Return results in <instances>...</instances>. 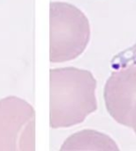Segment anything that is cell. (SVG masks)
I'll return each mask as SVG.
<instances>
[{
  "label": "cell",
  "instance_id": "1",
  "mask_svg": "<svg viewBox=\"0 0 136 151\" xmlns=\"http://www.w3.org/2000/svg\"><path fill=\"white\" fill-rule=\"evenodd\" d=\"M107 102L115 119L126 125L136 104V60H132L112 77L107 88Z\"/></svg>",
  "mask_w": 136,
  "mask_h": 151
},
{
  "label": "cell",
  "instance_id": "2",
  "mask_svg": "<svg viewBox=\"0 0 136 151\" xmlns=\"http://www.w3.org/2000/svg\"><path fill=\"white\" fill-rule=\"evenodd\" d=\"M126 126L132 128L135 134H136V104L134 105V107L132 108L131 113H129V115Z\"/></svg>",
  "mask_w": 136,
  "mask_h": 151
},
{
  "label": "cell",
  "instance_id": "3",
  "mask_svg": "<svg viewBox=\"0 0 136 151\" xmlns=\"http://www.w3.org/2000/svg\"><path fill=\"white\" fill-rule=\"evenodd\" d=\"M134 60H136V48H135V51H134Z\"/></svg>",
  "mask_w": 136,
  "mask_h": 151
}]
</instances>
